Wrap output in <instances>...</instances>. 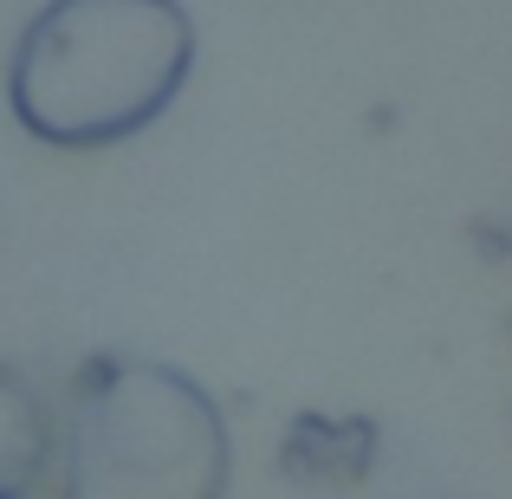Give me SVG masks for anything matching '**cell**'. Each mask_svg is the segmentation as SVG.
Returning <instances> with one entry per match:
<instances>
[{
	"mask_svg": "<svg viewBox=\"0 0 512 499\" xmlns=\"http://www.w3.org/2000/svg\"><path fill=\"white\" fill-rule=\"evenodd\" d=\"M195 20L182 0H46L7 59V111L65 156L117 150L182 98Z\"/></svg>",
	"mask_w": 512,
	"mask_h": 499,
	"instance_id": "cell-1",
	"label": "cell"
},
{
	"mask_svg": "<svg viewBox=\"0 0 512 499\" xmlns=\"http://www.w3.org/2000/svg\"><path fill=\"white\" fill-rule=\"evenodd\" d=\"M234 435L188 370L91 357L59 428V499H227Z\"/></svg>",
	"mask_w": 512,
	"mask_h": 499,
	"instance_id": "cell-2",
	"label": "cell"
},
{
	"mask_svg": "<svg viewBox=\"0 0 512 499\" xmlns=\"http://www.w3.org/2000/svg\"><path fill=\"white\" fill-rule=\"evenodd\" d=\"M59 461V422L13 363H0V499H33Z\"/></svg>",
	"mask_w": 512,
	"mask_h": 499,
	"instance_id": "cell-3",
	"label": "cell"
}]
</instances>
